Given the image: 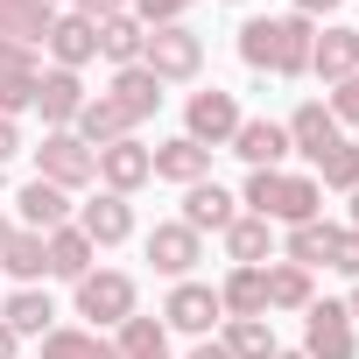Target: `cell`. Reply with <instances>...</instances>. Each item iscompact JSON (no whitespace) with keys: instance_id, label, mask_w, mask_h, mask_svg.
<instances>
[{"instance_id":"obj_13","label":"cell","mask_w":359,"mask_h":359,"mask_svg":"<svg viewBox=\"0 0 359 359\" xmlns=\"http://www.w3.org/2000/svg\"><path fill=\"white\" fill-rule=\"evenodd\" d=\"M113 106H120L127 120H148V113L162 106V78H155V71H141V64H127V71L113 78Z\"/></svg>"},{"instance_id":"obj_4","label":"cell","mask_w":359,"mask_h":359,"mask_svg":"<svg viewBox=\"0 0 359 359\" xmlns=\"http://www.w3.org/2000/svg\"><path fill=\"white\" fill-rule=\"evenodd\" d=\"M78 310L99 317V324H127L134 317V282L127 275H85L78 282Z\"/></svg>"},{"instance_id":"obj_35","label":"cell","mask_w":359,"mask_h":359,"mask_svg":"<svg viewBox=\"0 0 359 359\" xmlns=\"http://www.w3.org/2000/svg\"><path fill=\"white\" fill-rule=\"evenodd\" d=\"M36 106V78H0V120H15Z\"/></svg>"},{"instance_id":"obj_24","label":"cell","mask_w":359,"mask_h":359,"mask_svg":"<svg viewBox=\"0 0 359 359\" xmlns=\"http://www.w3.org/2000/svg\"><path fill=\"white\" fill-rule=\"evenodd\" d=\"M282 134H289V141H296V148H303V155L317 162V155H324V148L338 141V120H331V106H303V113H296V120H289Z\"/></svg>"},{"instance_id":"obj_44","label":"cell","mask_w":359,"mask_h":359,"mask_svg":"<svg viewBox=\"0 0 359 359\" xmlns=\"http://www.w3.org/2000/svg\"><path fill=\"white\" fill-rule=\"evenodd\" d=\"M0 359H15V331L8 324H0Z\"/></svg>"},{"instance_id":"obj_38","label":"cell","mask_w":359,"mask_h":359,"mask_svg":"<svg viewBox=\"0 0 359 359\" xmlns=\"http://www.w3.org/2000/svg\"><path fill=\"white\" fill-rule=\"evenodd\" d=\"M331 268H345V275L359 282V233H338V240H331Z\"/></svg>"},{"instance_id":"obj_22","label":"cell","mask_w":359,"mask_h":359,"mask_svg":"<svg viewBox=\"0 0 359 359\" xmlns=\"http://www.w3.org/2000/svg\"><path fill=\"white\" fill-rule=\"evenodd\" d=\"M50 296H36V289H22V296H8V303H0V324H8L15 338H43L50 331Z\"/></svg>"},{"instance_id":"obj_12","label":"cell","mask_w":359,"mask_h":359,"mask_svg":"<svg viewBox=\"0 0 359 359\" xmlns=\"http://www.w3.org/2000/svg\"><path fill=\"white\" fill-rule=\"evenodd\" d=\"M50 50H57V64H64V71H78L85 57H99V22H85V15L50 22Z\"/></svg>"},{"instance_id":"obj_19","label":"cell","mask_w":359,"mask_h":359,"mask_svg":"<svg viewBox=\"0 0 359 359\" xmlns=\"http://www.w3.org/2000/svg\"><path fill=\"white\" fill-rule=\"evenodd\" d=\"M43 254H50V275H71V282L92 275V240H85L78 226H57V233L43 240Z\"/></svg>"},{"instance_id":"obj_30","label":"cell","mask_w":359,"mask_h":359,"mask_svg":"<svg viewBox=\"0 0 359 359\" xmlns=\"http://www.w3.org/2000/svg\"><path fill=\"white\" fill-rule=\"evenodd\" d=\"M226 352H233V359H275V331H268L261 317H240V324L226 331Z\"/></svg>"},{"instance_id":"obj_21","label":"cell","mask_w":359,"mask_h":359,"mask_svg":"<svg viewBox=\"0 0 359 359\" xmlns=\"http://www.w3.org/2000/svg\"><path fill=\"white\" fill-rule=\"evenodd\" d=\"M127 127H134V120H127V113H120L113 99H85V106H78V141H85V148H99V141L113 148V141H120Z\"/></svg>"},{"instance_id":"obj_32","label":"cell","mask_w":359,"mask_h":359,"mask_svg":"<svg viewBox=\"0 0 359 359\" xmlns=\"http://www.w3.org/2000/svg\"><path fill=\"white\" fill-rule=\"evenodd\" d=\"M226 247H233L240 268H254V261L268 254V219H233V226H226Z\"/></svg>"},{"instance_id":"obj_39","label":"cell","mask_w":359,"mask_h":359,"mask_svg":"<svg viewBox=\"0 0 359 359\" xmlns=\"http://www.w3.org/2000/svg\"><path fill=\"white\" fill-rule=\"evenodd\" d=\"M184 8H191V0H141V22H148V29H169Z\"/></svg>"},{"instance_id":"obj_14","label":"cell","mask_w":359,"mask_h":359,"mask_svg":"<svg viewBox=\"0 0 359 359\" xmlns=\"http://www.w3.org/2000/svg\"><path fill=\"white\" fill-rule=\"evenodd\" d=\"M310 71L352 78V71H359V29H324V36L310 43Z\"/></svg>"},{"instance_id":"obj_31","label":"cell","mask_w":359,"mask_h":359,"mask_svg":"<svg viewBox=\"0 0 359 359\" xmlns=\"http://www.w3.org/2000/svg\"><path fill=\"white\" fill-rule=\"evenodd\" d=\"M43 359H120L106 338H85V331H50L43 338Z\"/></svg>"},{"instance_id":"obj_6","label":"cell","mask_w":359,"mask_h":359,"mask_svg":"<svg viewBox=\"0 0 359 359\" xmlns=\"http://www.w3.org/2000/svg\"><path fill=\"white\" fill-rule=\"evenodd\" d=\"M310 359H352V317L345 303H310Z\"/></svg>"},{"instance_id":"obj_42","label":"cell","mask_w":359,"mask_h":359,"mask_svg":"<svg viewBox=\"0 0 359 359\" xmlns=\"http://www.w3.org/2000/svg\"><path fill=\"white\" fill-rule=\"evenodd\" d=\"M331 8H338V0H296V15H303V22H310V15H331Z\"/></svg>"},{"instance_id":"obj_43","label":"cell","mask_w":359,"mask_h":359,"mask_svg":"<svg viewBox=\"0 0 359 359\" xmlns=\"http://www.w3.org/2000/svg\"><path fill=\"white\" fill-rule=\"evenodd\" d=\"M191 359H233V352H226V345H198Z\"/></svg>"},{"instance_id":"obj_46","label":"cell","mask_w":359,"mask_h":359,"mask_svg":"<svg viewBox=\"0 0 359 359\" xmlns=\"http://www.w3.org/2000/svg\"><path fill=\"white\" fill-rule=\"evenodd\" d=\"M8 240H15V226H8V219H0V247H8Z\"/></svg>"},{"instance_id":"obj_23","label":"cell","mask_w":359,"mask_h":359,"mask_svg":"<svg viewBox=\"0 0 359 359\" xmlns=\"http://www.w3.org/2000/svg\"><path fill=\"white\" fill-rule=\"evenodd\" d=\"M64 212H71V191L43 184V176H36V184L22 191V219H29L36 233H57V226H64Z\"/></svg>"},{"instance_id":"obj_34","label":"cell","mask_w":359,"mask_h":359,"mask_svg":"<svg viewBox=\"0 0 359 359\" xmlns=\"http://www.w3.org/2000/svg\"><path fill=\"white\" fill-rule=\"evenodd\" d=\"M268 303L303 310V303H310V275H303V268H275V275H268Z\"/></svg>"},{"instance_id":"obj_17","label":"cell","mask_w":359,"mask_h":359,"mask_svg":"<svg viewBox=\"0 0 359 359\" xmlns=\"http://www.w3.org/2000/svg\"><path fill=\"white\" fill-rule=\"evenodd\" d=\"M50 0H0V36L8 43H43L50 36Z\"/></svg>"},{"instance_id":"obj_11","label":"cell","mask_w":359,"mask_h":359,"mask_svg":"<svg viewBox=\"0 0 359 359\" xmlns=\"http://www.w3.org/2000/svg\"><path fill=\"white\" fill-rule=\"evenodd\" d=\"M148 162H155V176H169V184H205V169H212V148H198V141L184 134V141L155 148Z\"/></svg>"},{"instance_id":"obj_5","label":"cell","mask_w":359,"mask_h":359,"mask_svg":"<svg viewBox=\"0 0 359 359\" xmlns=\"http://www.w3.org/2000/svg\"><path fill=\"white\" fill-rule=\"evenodd\" d=\"M233 134H240L233 92H198V99H191V141H198V148H205V141L219 148V141H233Z\"/></svg>"},{"instance_id":"obj_29","label":"cell","mask_w":359,"mask_h":359,"mask_svg":"<svg viewBox=\"0 0 359 359\" xmlns=\"http://www.w3.org/2000/svg\"><path fill=\"white\" fill-rule=\"evenodd\" d=\"M0 261H8V275H22V282H36V275L50 268V254H43V233H15L8 247H0Z\"/></svg>"},{"instance_id":"obj_9","label":"cell","mask_w":359,"mask_h":359,"mask_svg":"<svg viewBox=\"0 0 359 359\" xmlns=\"http://www.w3.org/2000/svg\"><path fill=\"white\" fill-rule=\"evenodd\" d=\"M78 233H85L92 247H113V240H127V233H134V212H127V198H113V191H106V198H92V205H85V219H78Z\"/></svg>"},{"instance_id":"obj_33","label":"cell","mask_w":359,"mask_h":359,"mask_svg":"<svg viewBox=\"0 0 359 359\" xmlns=\"http://www.w3.org/2000/svg\"><path fill=\"white\" fill-rule=\"evenodd\" d=\"M317 169H324L331 191H352V184H359V148H352V141H331V148L317 155Z\"/></svg>"},{"instance_id":"obj_7","label":"cell","mask_w":359,"mask_h":359,"mask_svg":"<svg viewBox=\"0 0 359 359\" xmlns=\"http://www.w3.org/2000/svg\"><path fill=\"white\" fill-rule=\"evenodd\" d=\"M99 176L113 184V198H127L134 184H148V176H155V162H148L141 141H113V148H99Z\"/></svg>"},{"instance_id":"obj_28","label":"cell","mask_w":359,"mask_h":359,"mask_svg":"<svg viewBox=\"0 0 359 359\" xmlns=\"http://www.w3.org/2000/svg\"><path fill=\"white\" fill-rule=\"evenodd\" d=\"M331 240H338V226H296L289 233V268H317V261H331Z\"/></svg>"},{"instance_id":"obj_1","label":"cell","mask_w":359,"mask_h":359,"mask_svg":"<svg viewBox=\"0 0 359 359\" xmlns=\"http://www.w3.org/2000/svg\"><path fill=\"white\" fill-rule=\"evenodd\" d=\"M310 22L303 15H289V22H247L240 29V57L254 64V71H282V78H296V71H310Z\"/></svg>"},{"instance_id":"obj_40","label":"cell","mask_w":359,"mask_h":359,"mask_svg":"<svg viewBox=\"0 0 359 359\" xmlns=\"http://www.w3.org/2000/svg\"><path fill=\"white\" fill-rule=\"evenodd\" d=\"M78 15H85V22H113V15H120V0H78Z\"/></svg>"},{"instance_id":"obj_36","label":"cell","mask_w":359,"mask_h":359,"mask_svg":"<svg viewBox=\"0 0 359 359\" xmlns=\"http://www.w3.org/2000/svg\"><path fill=\"white\" fill-rule=\"evenodd\" d=\"M0 78H36V71H29V43H8V36H0Z\"/></svg>"},{"instance_id":"obj_20","label":"cell","mask_w":359,"mask_h":359,"mask_svg":"<svg viewBox=\"0 0 359 359\" xmlns=\"http://www.w3.org/2000/svg\"><path fill=\"white\" fill-rule=\"evenodd\" d=\"M36 106H43V120H78V106H85L78 71H50V78H36Z\"/></svg>"},{"instance_id":"obj_16","label":"cell","mask_w":359,"mask_h":359,"mask_svg":"<svg viewBox=\"0 0 359 359\" xmlns=\"http://www.w3.org/2000/svg\"><path fill=\"white\" fill-rule=\"evenodd\" d=\"M268 219L310 226V219H317V184H310V176H275V191H268Z\"/></svg>"},{"instance_id":"obj_10","label":"cell","mask_w":359,"mask_h":359,"mask_svg":"<svg viewBox=\"0 0 359 359\" xmlns=\"http://www.w3.org/2000/svg\"><path fill=\"white\" fill-rule=\"evenodd\" d=\"M219 310H226V303H219V289H205V282H184V289L169 296V310H162V317H169L176 331H212V317H219Z\"/></svg>"},{"instance_id":"obj_8","label":"cell","mask_w":359,"mask_h":359,"mask_svg":"<svg viewBox=\"0 0 359 359\" xmlns=\"http://www.w3.org/2000/svg\"><path fill=\"white\" fill-rule=\"evenodd\" d=\"M233 155H240V162H254V169H275V162L289 155V134H282L275 120H240V134H233Z\"/></svg>"},{"instance_id":"obj_25","label":"cell","mask_w":359,"mask_h":359,"mask_svg":"<svg viewBox=\"0 0 359 359\" xmlns=\"http://www.w3.org/2000/svg\"><path fill=\"white\" fill-rule=\"evenodd\" d=\"M141 43H148V29H141L134 15H113V22H99V50H106L113 64H141Z\"/></svg>"},{"instance_id":"obj_18","label":"cell","mask_w":359,"mask_h":359,"mask_svg":"<svg viewBox=\"0 0 359 359\" xmlns=\"http://www.w3.org/2000/svg\"><path fill=\"white\" fill-rule=\"evenodd\" d=\"M184 226H191V233H226V226H233V198H226L219 184H191V198H184Z\"/></svg>"},{"instance_id":"obj_27","label":"cell","mask_w":359,"mask_h":359,"mask_svg":"<svg viewBox=\"0 0 359 359\" xmlns=\"http://www.w3.org/2000/svg\"><path fill=\"white\" fill-rule=\"evenodd\" d=\"M113 352H120V359H169V345H162V324H155V317H127Z\"/></svg>"},{"instance_id":"obj_3","label":"cell","mask_w":359,"mask_h":359,"mask_svg":"<svg viewBox=\"0 0 359 359\" xmlns=\"http://www.w3.org/2000/svg\"><path fill=\"white\" fill-rule=\"evenodd\" d=\"M36 162H43V184H57V191H78V184L99 176V155H92L78 134H50V141L36 148Z\"/></svg>"},{"instance_id":"obj_2","label":"cell","mask_w":359,"mask_h":359,"mask_svg":"<svg viewBox=\"0 0 359 359\" xmlns=\"http://www.w3.org/2000/svg\"><path fill=\"white\" fill-rule=\"evenodd\" d=\"M205 64V43L191 36V29H148V43H141V71H155V78H191Z\"/></svg>"},{"instance_id":"obj_15","label":"cell","mask_w":359,"mask_h":359,"mask_svg":"<svg viewBox=\"0 0 359 359\" xmlns=\"http://www.w3.org/2000/svg\"><path fill=\"white\" fill-rule=\"evenodd\" d=\"M148 261H155L162 275H191L198 233H191V226H155V233H148Z\"/></svg>"},{"instance_id":"obj_47","label":"cell","mask_w":359,"mask_h":359,"mask_svg":"<svg viewBox=\"0 0 359 359\" xmlns=\"http://www.w3.org/2000/svg\"><path fill=\"white\" fill-rule=\"evenodd\" d=\"M345 317H359V289H352V310H345Z\"/></svg>"},{"instance_id":"obj_45","label":"cell","mask_w":359,"mask_h":359,"mask_svg":"<svg viewBox=\"0 0 359 359\" xmlns=\"http://www.w3.org/2000/svg\"><path fill=\"white\" fill-rule=\"evenodd\" d=\"M352 233H359V184H352Z\"/></svg>"},{"instance_id":"obj_48","label":"cell","mask_w":359,"mask_h":359,"mask_svg":"<svg viewBox=\"0 0 359 359\" xmlns=\"http://www.w3.org/2000/svg\"><path fill=\"white\" fill-rule=\"evenodd\" d=\"M275 359H310V352H275Z\"/></svg>"},{"instance_id":"obj_41","label":"cell","mask_w":359,"mask_h":359,"mask_svg":"<svg viewBox=\"0 0 359 359\" xmlns=\"http://www.w3.org/2000/svg\"><path fill=\"white\" fill-rule=\"evenodd\" d=\"M15 148H22V134H15V120H0V162H8Z\"/></svg>"},{"instance_id":"obj_37","label":"cell","mask_w":359,"mask_h":359,"mask_svg":"<svg viewBox=\"0 0 359 359\" xmlns=\"http://www.w3.org/2000/svg\"><path fill=\"white\" fill-rule=\"evenodd\" d=\"M331 120H359V78H338V92H331Z\"/></svg>"},{"instance_id":"obj_26","label":"cell","mask_w":359,"mask_h":359,"mask_svg":"<svg viewBox=\"0 0 359 359\" xmlns=\"http://www.w3.org/2000/svg\"><path fill=\"white\" fill-rule=\"evenodd\" d=\"M219 303L240 310V317H261V310H268V275H261V268H240V275L219 289Z\"/></svg>"}]
</instances>
